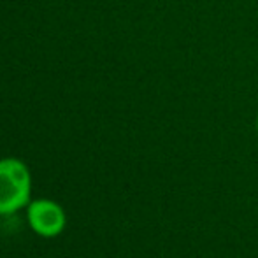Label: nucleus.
I'll list each match as a JSON object with an SVG mask.
<instances>
[{
  "mask_svg": "<svg viewBox=\"0 0 258 258\" xmlns=\"http://www.w3.org/2000/svg\"><path fill=\"white\" fill-rule=\"evenodd\" d=\"M27 216L32 230L42 237H56L58 234L63 232L65 223H67V216L61 206L48 199L30 202Z\"/></svg>",
  "mask_w": 258,
  "mask_h": 258,
  "instance_id": "f03ea898",
  "label": "nucleus"
},
{
  "mask_svg": "<svg viewBox=\"0 0 258 258\" xmlns=\"http://www.w3.org/2000/svg\"><path fill=\"white\" fill-rule=\"evenodd\" d=\"M256 130H258V118H256Z\"/></svg>",
  "mask_w": 258,
  "mask_h": 258,
  "instance_id": "7ed1b4c3",
  "label": "nucleus"
},
{
  "mask_svg": "<svg viewBox=\"0 0 258 258\" xmlns=\"http://www.w3.org/2000/svg\"><path fill=\"white\" fill-rule=\"evenodd\" d=\"M32 177L21 160H0V214H14L30 204Z\"/></svg>",
  "mask_w": 258,
  "mask_h": 258,
  "instance_id": "f257e3e1",
  "label": "nucleus"
}]
</instances>
